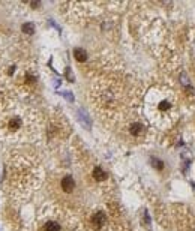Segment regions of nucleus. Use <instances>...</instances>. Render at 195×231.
I'll list each match as a JSON object with an SVG mask.
<instances>
[{"label":"nucleus","mask_w":195,"mask_h":231,"mask_svg":"<svg viewBox=\"0 0 195 231\" xmlns=\"http://www.w3.org/2000/svg\"><path fill=\"white\" fill-rule=\"evenodd\" d=\"M93 179H96V180H105L107 179V173L101 168V167H96L95 170H93Z\"/></svg>","instance_id":"7ed1b4c3"},{"label":"nucleus","mask_w":195,"mask_h":231,"mask_svg":"<svg viewBox=\"0 0 195 231\" xmlns=\"http://www.w3.org/2000/svg\"><path fill=\"white\" fill-rule=\"evenodd\" d=\"M42 231H60V225L57 224V222H47L45 225H44V230Z\"/></svg>","instance_id":"39448f33"},{"label":"nucleus","mask_w":195,"mask_h":231,"mask_svg":"<svg viewBox=\"0 0 195 231\" xmlns=\"http://www.w3.org/2000/svg\"><path fill=\"white\" fill-rule=\"evenodd\" d=\"M62 188H63L65 192H72L74 188H75V182H74V179H72L71 176L63 177V180H62Z\"/></svg>","instance_id":"f03ea898"},{"label":"nucleus","mask_w":195,"mask_h":231,"mask_svg":"<svg viewBox=\"0 0 195 231\" xmlns=\"http://www.w3.org/2000/svg\"><path fill=\"white\" fill-rule=\"evenodd\" d=\"M152 162H153V164H155V165H156V168H159V170H161V168H162V167H164V164H162V162H161V161H158V159H155V158H153V159H152Z\"/></svg>","instance_id":"1a4fd4ad"},{"label":"nucleus","mask_w":195,"mask_h":231,"mask_svg":"<svg viewBox=\"0 0 195 231\" xmlns=\"http://www.w3.org/2000/svg\"><path fill=\"white\" fill-rule=\"evenodd\" d=\"M74 56H75V59H77L78 62H84V60L87 59V53H86L83 48H77V50L74 51Z\"/></svg>","instance_id":"20e7f679"},{"label":"nucleus","mask_w":195,"mask_h":231,"mask_svg":"<svg viewBox=\"0 0 195 231\" xmlns=\"http://www.w3.org/2000/svg\"><path fill=\"white\" fill-rule=\"evenodd\" d=\"M9 128H11L12 131H15L17 128H20V120H18V119H12L11 123H9Z\"/></svg>","instance_id":"6e6552de"},{"label":"nucleus","mask_w":195,"mask_h":231,"mask_svg":"<svg viewBox=\"0 0 195 231\" xmlns=\"http://www.w3.org/2000/svg\"><path fill=\"white\" fill-rule=\"evenodd\" d=\"M92 227L95 228V230H99L101 227H104V224H105V215L102 213V212H98V213H95L93 216H92Z\"/></svg>","instance_id":"f257e3e1"},{"label":"nucleus","mask_w":195,"mask_h":231,"mask_svg":"<svg viewBox=\"0 0 195 231\" xmlns=\"http://www.w3.org/2000/svg\"><path fill=\"white\" fill-rule=\"evenodd\" d=\"M141 129H143V126H141L140 123H134V125H131V134H132V135H138V134L141 132Z\"/></svg>","instance_id":"423d86ee"},{"label":"nucleus","mask_w":195,"mask_h":231,"mask_svg":"<svg viewBox=\"0 0 195 231\" xmlns=\"http://www.w3.org/2000/svg\"><path fill=\"white\" fill-rule=\"evenodd\" d=\"M23 32L24 33H27V35H33V32H35V27H33V24H24L23 26Z\"/></svg>","instance_id":"0eeeda50"}]
</instances>
